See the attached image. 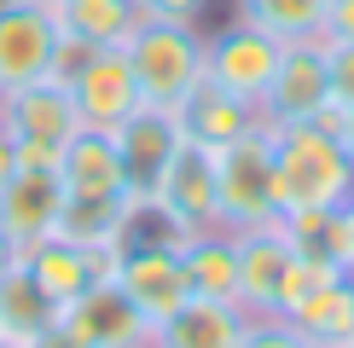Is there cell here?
I'll return each mask as SVG.
<instances>
[{"mask_svg": "<svg viewBox=\"0 0 354 348\" xmlns=\"http://www.w3.org/2000/svg\"><path fill=\"white\" fill-rule=\"evenodd\" d=\"M273 192H279V215L343 209L354 197V163L343 139L326 134L319 122H279L273 128Z\"/></svg>", "mask_w": 354, "mask_h": 348, "instance_id": "cell-1", "label": "cell"}, {"mask_svg": "<svg viewBox=\"0 0 354 348\" xmlns=\"http://www.w3.org/2000/svg\"><path fill=\"white\" fill-rule=\"evenodd\" d=\"M215 203H221V226L227 232H250V226H273L279 221L268 116H261V128H250V134H239L232 145L215 151Z\"/></svg>", "mask_w": 354, "mask_h": 348, "instance_id": "cell-2", "label": "cell"}, {"mask_svg": "<svg viewBox=\"0 0 354 348\" xmlns=\"http://www.w3.org/2000/svg\"><path fill=\"white\" fill-rule=\"evenodd\" d=\"M128 64H134L140 99L145 105L174 110L192 87L203 81V35L198 23H163V18H140V29L128 35Z\"/></svg>", "mask_w": 354, "mask_h": 348, "instance_id": "cell-3", "label": "cell"}, {"mask_svg": "<svg viewBox=\"0 0 354 348\" xmlns=\"http://www.w3.org/2000/svg\"><path fill=\"white\" fill-rule=\"evenodd\" d=\"M279 52H285V41H273L268 29L232 18L227 29L203 35V76H209L215 87H227V93L250 99V105H261V99H268V87H273Z\"/></svg>", "mask_w": 354, "mask_h": 348, "instance_id": "cell-4", "label": "cell"}, {"mask_svg": "<svg viewBox=\"0 0 354 348\" xmlns=\"http://www.w3.org/2000/svg\"><path fill=\"white\" fill-rule=\"evenodd\" d=\"M58 12L47 0H0V93L53 76L58 58Z\"/></svg>", "mask_w": 354, "mask_h": 348, "instance_id": "cell-5", "label": "cell"}, {"mask_svg": "<svg viewBox=\"0 0 354 348\" xmlns=\"http://www.w3.org/2000/svg\"><path fill=\"white\" fill-rule=\"evenodd\" d=\"M151 319L116 290V279L82 290L76 302L58 308V337L70 348H151Z\"/></svg>", "mask_w": 354, "mask_h": 348, "instance_id": "cell-6", "label": "cell"}, {"mask_svg": "<svg viewBox=\"0 0 354 348\" xmlns=\"http://www.w3.org/2000/svg\"><path fill=\"white\" fill-rule=\"evenodd\" d=\"M151 203L163 221L180 232V238H192V232H209L221 226V203H215V151H203V145H180V151L169 157V168L157 174L151 186Z\"/></svg>", "mask_w": 354, "mask_h": 348, "instance_id": "cell-7", "label": "cell"}, {"mask_svg": "<svg viewBox=\"0 0 354 348\" xmlns=\"http://www.w3.org/2000/svg\"><path fill=\"white\" fill-rule=\"evenodd\" d=\"M111 279H116V290H122L151 325H157V319H169L192 296V290H186V267H180V250H174L169 238H122Z\"/></svg>", "mask_w": 354, "mask_h": 348, "instance_id": "cell-8", "label": "cell"}, {"mask_svg": "<svg viewBox=\"0 0 354 348\" xmlns=\"http://www.w3.org/2000/svg\"><path fill=\"white\" fill-rule=\"evenodd\" d=\"M64 87H70V99H76L82 128H105V134L145 105V99H140V81H134V64H128L122 47L87 52V64H82Z\"/></svg>", "mask_w": 354, "mask_h": 348, "instance_id": "cell-9", "label": "cell"}, {"mask_svg": "<svg viewBox=\"0 0 354 348\" xmlns=\"http://www.w3.org/2000/svg\"><path fill=\"white\" fill-rule=\"evenodd\" d=\"M331 105V76H326V47L319 41H285L273 70V87L261 99V116L279 122H314L319 110Z\"/></svg>", "mask_w": 354, "mask_h": 348, "instance_id": "cell-10", "label": "cell"}, {"mask_svg": "<svg viewBox=\"0 0 354 348\" xmlns=\"http://www.w3.org/2000/svg\"><path fill=\"white\" fill-rule=\"evenodd\" d=\"M111 139H116V151H122L128 192H134L140 203L151 197V186H157V174L169 168V157L186 145L180 116L163 110V105H140L134 116H128V122H116V128H111Z\"/></svg>", "mask_w": 354, "mask_h": 348, "instance_id": "cell-11", "label": "cell"}, {"mask_svg": "<svg viewBox=\"0 0 354 348\" xmlns=\"http://www.w3.org/2000/svg\"><path fill=\"white\" fill-rule=\"evenodd\" d=\"M0 128L12 134V145H53L64 151V139L82 128L76 99H70L64 81H29L18 93H0Z\"/></svg>", "mask_w": 354, "mask_h": 348, "instance_id": "cell-12", "label": "cell"}, {"mask_svg": "<svg viewBox=\"0 0 354 348\" xmlns=\"http://www.w3.org/2000/svg\"><path fill=\"white\" fill-rule=\"evenodd\" d=\"M24 273L64 308V302H76L82 290H93V284L111 279L116 273V250H82V244H70V238L53 232V238H41V244L24 250Z\"/></svg>", "mask_w": 354, "mask_h": 348, "instance_id": "cell-13", "label": "cell"}, {"mask_svg": "<svg viewBox=\"0 0 354 348\" xmlns=\"http://www.w3.org/2000/svg\"><path fill=\"white\" fill-rule=\"evenodd\" d=\"M58 215H64V180L58 168H18L0 192V232H6L18 250L53 238Z\"/></svg>", "mask_w": 354, "mask_h": 348, "instance_id": "cell-14", "label": "cell"}, {"mask_svg": "<svg viewBox=\"0 0 354 348\" xmlns=\"http://www.w3.org/2000/svg\"><path fill=\"white\" fill-rule=\"evenodd\" d=\"M297 255L285 226H250L239 232V308L250 319H268L279 313V284H285V267Z\"/></svg>", "mask_w": 354, "mask_h": 348, "instance_id": "cell-15", "label": "cell"}, {"mask_svg": "<svg viewBox=\"0 0 354 348\" xmlns=\"http://www.w3.org/2000/svg\"><path fill=\"white\" fill-rule=\"evenodd\" d=\"M174 116H180V134H186L192 145H203V151H221V145H232L239 134L261 128V105H250V99L215 87L209 76H203L180 105H174Z\"/></svg>", "mask_w": 354, "mask_h": 348, "instance_id": "cell-16", "label": "cell"}, {"mask_svg": "<svg viewBox=\"0 0 354 348\" xmlns=\"http://www.w3.org/2000/svg\"><path fill=\"white\" fill-rule=\"evenodd\" d=\"M250 313L239 302H215V296H186L169 319H157L151 348H239L244 342Z\"/></svg>", "mask_w": 354, "mask_h": 348, "instance_id": "cell-17", "label": "cell"}, {"mask_svg": "<svg viewBox=\"0 0 354 348\" xmlns=\"http://www.w3.org/2000/svg\"><path fill=\"white\" fill-rule=\"evenodd\" d=\"M134 209H140L134 192H64L58 238L82 244V250H122L128 226H134Z\"/></svg>", "mask_w": 354, "mask_h": 348, "instance_id": "cell-18", "label": "cell"}, {"mask_svg": "<svg viewBox=\"0 0 354 348\" xmlns=\"http://www.w3.org/2000/svg\"><path fill=\"white\" fill-rule=\"evenodd\" d=\"M180 267L192 296H215V302H239V232L209 226L192 232L180 244Z\"/></svg>", "mask_w": 354, "mask_h": 348, "instance_id": "cell-19", "label": "cell"}, {"mask_svg": "<svg viewBox=\"0 0 354 348\" xmlns=\"http://www.w3.org/2000/svg\"><path fill=\"white\" fill-rule=\"evenodd\" d=\"M58 180H64V192H128L116 139L105 128H76L58 157Z\"/></svg>", "mask_w": 354, "mask_h": 348, "instance_id": "cell-20", "label": "cell"}, {"mask_svg": "<svg viewBox=\"0 0 354 348\" xmlns=\"http://www.w3.org/2000/svg\"><path fill=\"white\" fill-rule=\"evenodd\" d=\"M53 331H58V302L18 267L6 284H0V337L35 348V342H47Z\"/></svg>", "mask_w": 354, "mask_h": 348, "instance_id": "cell-21", "label": "cell"}, {"mask_svg": "<svg viewBox=\"0 0 354 348\" xmlns=\"http://www.w3.org/2000/svg\"><path fill=\"white\" fill-rule=\"evenodd\" d=\"M58 29L87 41V47H128V35L140 29L134 0H58Z\"/></svg>", "mask_w": 354, "mask_h": 348, "instance_id": "cell-22", "label": "cell"}, {"mask_svg": "<svg viewBox=\"0 0 354 348\" xmlns=\"http://www.w3.org/2000/svg\"><path fill=\"white\" fill-rule=\"evenodd\" d=\"M285 319L308 342H348L354 337V273L331 279L326 290H314V296H308L297 313H285Z\"/></svg>", "mask_w": 354, "mask_h": 348, "instance_id": "cell-23", "label": "cell"}, {"mask_svg": "<svg viewBox=\"0 0 354 348\" xmlns=\"http://www.w3.org/2000/svg\"><path fill=\"white\" fill-rule=\"evenodd\" d=\"M232 6H239L232 18L268 29L273 41H314L331 0H232Z\"/></svg>", "mask_w": 354, "mask_h": 348, "instance_id": "cell-24", "label": "cell"}, {"mask_svg": "<svg viewBox=\"0 0 354 348\" xmlns=\"http://www.w3.org/2000/svg\"><path fill=\"white\" fill-rule=\"evenodd\" d=\"M343 261H337L331 250H297L290 255V267H285V284H279V319L285 313H297L314 290H326L331 279H343Z\"/></svg>", "mask_w": 354, "mask_h": 348, "instance_id": "cell-25", "label": "cell"}, {"mask_svg": "<svg viewBox=\"0 0 354 348\" xmlns=\"http://www.w3.org/2000/svg\"><path fill=\"white\" fill-rule=\"evenodd\" d=\"M239 348H314V342H308L290 319L268 313V319H250V325H244V342Z\"/></svg>", "mask_w": 354, "mask_h": 348, "instance_id": "cell-26", "label": "cell"}, {"mask_svg": "<svg viewBox=\"0 0 354 348\" xmlns=\"http://www.w3.org/2000/svg\"><path fill=\"white\" fill-rule=\"evenodd\" d=\"M326 76H331V105L354 110V47H326Z\"/></svg>", "mask_w": 354, "mask_h": 348, "instance_id": "cell-27", "label": "cell"}, {"mask_svg": "<svg viewBox=\"0 0 354 348\" xmlns=\"http://www.w3.org/2000/svg\"><path fill=\"white\" fill-rule=\"evenodd\" d=\"M319 47H354V0H331L326 23H319Z\"/></svg>", "mask_w": 354, "mask_h": 348, "instance_id": "cell-28", "label": "cell"}, {"mask_svg": "<svg viewBox=\"0 0 354 348\" xmlns=\"http://www.w3.org/2000/svg\"><path fill=\"white\" fill-rule=\"evenodd\" d=\"M140 18H163V23H198L209 12V0H134Z\"/></svg>", "mask_w": 354, "mask_h": 348, "instance_id": "cell-29", "label": "cell"}, {"mask_svg": "<svg viewBox=\"0 0 354 348\" xmlns=\"http://www.w3.org/2000/svg\"><path fill=\"white\" fill-rule=\"evenodd\" d=\"M331 255L354 273V197L343 203V209H337V221H331Z\"/></svg>", "mask_w": 354, "mask_h": 348, "instance_id": "cell-30", "label": "cell"}, {"mask_svg": "<svg viewBox=\"0 0 354 348\" xmlns=\"http://www.w3.org/2000/svg\"><path fill=\"white\" fill-rule=\"evenodd\" d=\"M18 174V145H12V134L0 128V192H6V180Z\"/></svg>", "mask_w": 354, "mask_h": 348, "instance_id": "cell-31", "label": "cell"}, {"mask_svg": "<svg viewBox=\"0 0 354 348\" xmlns=\"http://www.w3.org/2000/svg\"><path fill=\"white\" fill-rule=\"evenodd\" d=\"M18 267H24V250H18V244L6 238V232H0V284H6V279H12Z\"/></svg>", "mask_w": 354, "mask_h": 348, "instance_id": "cell-32", "label": "cell"}, {"mask_svg": "<svg viewBox=\"0 0 354 348\" xmlns=\"http://www.w3.org/2000/svg\"><path fill=\"white\" fill-rule=\"evenodd\" d=\"M343 151H348V163H354V110H343Z\"/></svg>", "mask_w": 354, "mask_h": 348, "instance_id": "cell-33", "label": "cell"}, {"mask_svg": "<svg viewBox=\"0 0 354 348\" xmlns=\"http://www.w3.org/2000/svg\"><path fill=\"white\" fill-rule=\"evenodd\" d=\"M0 348H24V342H12V337H0Z\"/></svg>", "mask_w": 354, "mask_h": 348, "instance_id": "cell-34", "label": "cell"}, {"mask_svg": "<svg viewBox=\"0 0 354 348\" xmlns=\"http://www.w3.org/2000/svg\"><path fill=\"white\" fill-rule=\"evenodd\" d=\"M314 348H348V342H314Z\"/></svg>", "mask_w": 354, "mask_h": 348, "instance_id": "cell-35", "label": "cell"}, {"mask_svg": "<svg viewBox=\"0 0 354 348\" xmlns=\"http://www.w3.org/2000/svg\"><path fill=\"white\" fill-rule=\"evenodd\" d=\"M47 6H58V0H47Z\"/></svg>", "mask_w": 354, "mask_h": 348, "instance_id": "cell-36", "label": "cell"}, {"mask_svg": "<svg viewBox=\"0 0 354 348\" xmlns=\"http://www.w3.org/2000/svg\"><path fill=\"white\" fill-rule=\"evenodd\" d=\"M348 348H354V337H348Z\"/></svg>", "mask_w": 354, "mask_h": 348, "instance_id": "cell-37", "label": "cell"}]
</instances>
